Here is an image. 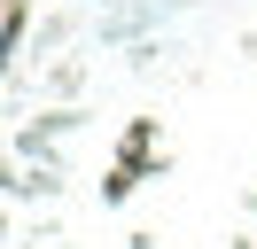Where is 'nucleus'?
<instances>
[]
</instances>
